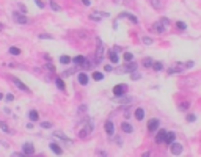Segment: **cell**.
Here are the masks:
<instances>
[{"label":"cell","mask_w":201,"mask_h":157,"mask_svg":"<svg viewBox=\"0 0 201 157\" xmlns=\"http://www.w3.org/2000/svg\"><path fill=\"white\" fill-rule=\"evenodd\" d=\"M119 17H127L130 22H133V24H138V19H137V16L130 14V13H121V14L118 16V19H119Z\"/></svg>","instance_id":"obj_13"},{"label":"cell","mask_w":201,"mask_h":157,"mask_svg":"<svg viewBox=\"0 0 201 157\" xmlns=\"http://www.w3.org/2000/svg\"><path fill=\"white\" fill-rule=\"evenodd\" d=\"M185 66H187V68H192V66H193V61H189V63L185 64Z\"/></svg>","instance_id":"obj_48"},{"label":"cell","mask_w":201,"mask_h":157,"mask_svg":"<svg viewBox=\"0 0 201 157\" xmlns=\"http://www.w3.org/2000/svg\"><path fill=\"white\" fill-rule=\"evenodd\" d=\"M93 78H95V80H102V78H104V74L102 72H93Z\"/></svg>","instance_id":"obj_33"},{"label":"cell","mask_w":201,"mask_h":157,"mask_svg":"<svg viewBox=\"0 0 201 157\" xmlns=\"http://www.w3.org/2000/svg\"><path fill=\"white\" fill-rule=\"evenodd\" d=\"M72 61H74L75 64H80V66H82V64L87 61V58H85V57H82V55H77V57H75Z\"/></svg>","instance_id":"obj_23"},{"label":"cell","mask_w":201,"mask_h":157,"mask_svg":"<svg viewBox=\"0 0 201 157\" xmlns=\"http://www.w3.org/2000/svg\"><path fill=\"white\" fill-rule=\"evenodd\" d=\"M38 38H39V39H52L53 36H52V35H44V33H41Z\"/></svg>","instance_id":"obj_39"},{"label":"cell","mask_w":201,"mask_h":157,"mask_svg":"<svg viewBox=\"0 0 201 157\" xmlns=\"http://www.w3.org/2000/svg\"><path fill=\"white\" fill-rule=\"evenodd\" d=\"M49 146H50V149H52L53 152H55V154H61V152H63V149H61V148L57 145V143H50Z\"/></svg>","instance_id":"obj_20"},{"label":"cell","mask_w":201,"mask_h":157,"mask_svg":"<svg viewBox=\"0 0 201 157\" xmlns=\"http://www.w3.org/2000/svg\"><path fill=\"white\" fill-rule=\"evenodd\" d=\"M102 58H104V46H102V43L99 41V44H98V50H96V54H95V58H93V64H99L101 61H102Z\"/></svg>","instance_id":"obj_2"},{"label":"cell","mask_w":201,"mask_h":157,"mask_svg":"<svg viewBox=\"0 0 201 157\" xmlns=\"http://www.w3.org/2000/svg\"><path fill=\"white\" fill-rule=\"evenodd\" d=\"M143 43H145L146 46H151V44H153V38H149V36H143Z\"/></svg>","instance_id":"obj_35"},{"label":"cell","mask_w":201,"mask_h":157,"mask_svg":"<svg viewBox=\"0 0 201 157\" xmlns=\"http://www.w3.org/2000/svg\"><path fill=\"white\" fill-rule=\"evenodd\" d=\"M0 129H2V130H3V132H8V130H10V127H8V124H6V123H3V121H2V123H0Z\"/></svg>","instance_id":"obj_37"},{"label":"cell","mask_w":201,"mask_h":157,"mask_svg":"<svg viewBox=\"0 0 201 157\" xmlns=\"http://www.w3.org/2000/svg\"><path fill=\"white\" fill-rule=\"evenodd\" d=\"M2 98H3V94H2V93H0V99H2Z\"/></svg>","instance_id":"obj_52"},{"label":"cell","mask_w":201,"mask_h":157,"mask_svg":"<svg viewBox=\"0 0 201 157\" xmlns=\"http://www.w3.org/2000/svg\"><path fill=\"white\" fill-rule=\"evenodd\" d=\"M77 80H79V83L80 85H88V75L85 74V72H79V75H77Z\"/></svg>","instance_id":"obj_12"},{"label":"cell","mask_w":201,"mask_h":157,"mask_svg":"<svg viewBox=\"0 0 201 157\" xmlns=\"http://www.w3.org/2000/svg\"><path fill=\"white\" fill-rule=\"evenodd\" d=\"M127 85H124V83H121V85H116L115 88H113V94L116 96V98H119V96H124L126 93H127Z\"/></svg>","instance_id":"obj_3"},{"label":"cell","mask_w":201,"mask_h":157,"mask_svg":"<svg viewBox=\"0 0 201 157\" xmlns=\"http://www.w3.org/2000/svg\"><path fill=\"white\" fill-rule=\"evenodd\" d=\"M104 129H105V132H107V135H109V137H112V135L115 134V126H113V123H112L110 120H109V121H105Z\"/></svg>","instance_id":"obj_9"},{"label":"cell","mask_w":201,"mask_h":157,"mask_svg":"<svg viewBox=\"0 0 201 157\" xmlns=\"http://www.w3.org/2000/svg\"><path fill=\"white\" fill-rule=\"evenodd\" d=\"M124 60L129 63V61H133V55L130 54V52H126V54H124Z\"/></svg>","instance_id":"obj_34"},{"label":"cell","mask_w":201,"mask_h":157,"mask_svg":"<svg viewBox=\"0 0 201 157\" xmlns=\"http://www.w3.org/2000/svg\"><path fill=\"white\" fill-rule=\"evenodd\" d=\"M13 17H14V22H17V24H27V22H29L27 16L21 14V13H17V11H14V13H13Z\"/></svg>","instance_id":"obj_7"},{"label":"cell","mask_w":201,"mask_h":157,"mask_svg":"<svg viewBox=\"0 0 201 157\" xmlns=\"http://www.w3.org/2000/svg\"><path fill=\"white\" fill-rule=\"evenodd\" d=\"M115 2H116V3H119V2H121V0H115Z\"/></svg>","instance_id":"obj_51"},{"label":"cell","mask_w":201,"mask_h":157,"mask_svg":"<svg viewBox=\"0 0 201 157\" xmlns=\"http://www.w3.org/2000/svg\"><path fill=\"white\" fill-rule=\"evenodd\" d=\"M53 137H57V138H60V140H64V141H68L69 145H72V140H69L63 132H53Z\"/></svg>","instance_id":"obj_18"},{"label":"cell","mask_w":201,"mask_h":157,"mask_svg":"<svg viewBox=\"0 0 201 157\" xmlns=\"http://www.w3.org/2000/svg\"><path fill=\"white\" fill-rule=\"evenodd\" d=\"M35 3L39 6V8H44V3H43V0H35Z\"/></svg>","instance_id":"obj_42"},{"label":"cell","mask_w":201,"mask_h":157,"mask_svg":"<svg viewBox=\"0 0 201 157\" xmlns=\"http://www.w3.org/2000/svg\"><path fill=\"white\" fill-rule=\"evenodd\" d=\"M135 118H137V120H138V121H141V120H143V118H145V110H143L141 107L135 110Z\"/></svg>","instance_id":"obj_21"},{"label":"cell","mask_w":201,"mask_h":157,"mask_svg":"<svg viewBox=\"0 0 201 157\" xmlns=\"http://www.w3.org/2000/svg\"><path fill=\"white\" fill-rule=\"evenodd\" d=\"M29 118H30L32 121H38V120H39V115H38L36 110H30V112H29Z\"/></svg>","instance_id":"obj_22"},{"label":"cell","mask_w":201,"mask_h":157,"mask_svg":"<svg viewBox=\"0 0 201 157\" xmlns=\"http://www.w3.org/2000/svg\"><path fill=\"white\" fill-rule=\"evenodd\" d=\"M11 80H13V83H14L19 90H22V91H27V93H29V91H30V88L29 86H27L25 83H22V80H19V78L17 77H11Z\"/></svg>","instance_id":"obj_5"},{"label":"cell","mask_w":201,"mask_h":157,"mask_svg":"<svg viewBox=\"0 0 201 157\" xmlns=\"http://www.w3.org/2000/svg\"><path fill=\"white\" fill-rule=\"evenodd\" d=\"M10 54L11 55H21V49L19 47H10Z\"/></svg>","instance_id":"obj_29"},{"label":"cell","mask_w":201,"mask_h":157,"mask_svg":"<svg viewBox=\"0 0 201 157\" xmlns=\"http://www.w3.org/2000/svg\"><path fill=\"white\" fill-rule=\"evenodd\" d=\"M74 72V69H69V71H64V74L63 75H69V74H72Z\"/></svg>","instance_id":"obj_46"},{"label":"cell","mask_w":201,"mask_h":157,"mask_svg":"<svg viewBox=\"0 0 201 157\" xmlns=\"http://www.w3.org/2000/svg\"><path fill=\"white\" fill-rule=\"evenodd\" d=\"M47 69H49V71H50V72H53V66H52V64H50V63H49V64H47Z\"/></svg>","instance_id":"obj_47"},{"label":"cell","mask_w":201,"mask_h":157,"mask_svg":"<svg viewBox=\"0 0 201 157\" xmlns=\"http://www.w3.org/2000/svg\"><path fill=\"white\" fill-rule=\"evenodd\" d=\"M83 2V5H87V6H90V0H82Z\"/></svg>","instance_id":"obj_49"},{"label":"cell","mask_w":201,"mask_h":157,"mask_svg":"<svg viewBox=\"0 0 201 157\" xmlns=\"http://www.w3.org/2000/svg\"><path fill=\"white\" fill-rule=\"evenodd\" d=\"M149 3H151L153 8H156V10H160V8H162V2H160V0H149Z\"/></svg>","instance_id":"obj_26"},{"label":"cell","mask_w":201,"mask_h":157,"mask_svg":"<svg viewBox=\"0 0 201 157\" xmlns=\"http://www.w3.org/2000/svg\"><path fill=\"white\" fill-rule=\"evenodd\" d=\"M17 6H19V10H21L22 13H25V11H27V8H25V5H24V3H19Z\"/></svg>","instance_id":"obj_43"},{"label":"cell","mask_w":201,"mask_h":157,"mask_svg":"<svg viewBox=\"0 0 201 157\" xmlns=\"http://www.w3.org/2000/svg\"><path fill=\"white\" fill-rule=\"evenodd\" d=\"M135 69H137V64L133 63V61H132V63L129 61V64H127V66H124V68H123V71H121V72H133Z\"/></svg>","instance_id":"obj_16"},{"label":"cell","mask_w":201,"mask_h":157,"mask_svg":"<svg viewBox=\"0 0 201 157\" xmlns=\"http://www.w3.org/2000/svg\"><path fill=\"white\" fill-rule=\"evenodd\" d=\"M165 137H167V130H159L156 135V141L157 143H165Z\"/></svg>","instance_id":"obj_14"},{"label":"cell","mask_w":201,"mask_h":157,"mask_svg":"<svg viewBox=\"0 0 201 157\" xmlns=\"http://www.w3.org/2000/svg\"><path fill=\"white\" fill-rule=\"evenodd\" d=\"M175 138H176V134L175 132H168V130H167V137H165V143H167V145H171V143L175 141Z\"/></svg>","instance_id":"obj_17"},{"label":"cell","mask_w":201,"mask_h":157,"mask_svg":"<svg viewBox=\"0 0 201 157\" xmlns=\"http://www.w3.org/2000/svg\"><path fill=\"white\" fill-rule=\"evenodd\" d=\"M170 149H171V154H175V155H179V154H182V145H181V143L173 141Z\"/></svg>","instance_id":"obj_8"},{"label":"cell","mask_w":201,"mask_h":157,"mask_svg":"<svg viewBox=\"0 0 201 157\" xmlns=\"http://www.w3.org/2000/svg\"><path fill=\"white\" fill-rule=\"evenodd\" d=\"M121 130H123V132H126V134H132L133 132V127L129 123H123L121 124Z\"/></svg>","instance_id":"obj_19"},{"label":"cell","mask_w":201,"mask_h":157,"mask_svg":"<svg viewBox=\"0 0 201 157\" xmlns=\"http://www.w3.org/2000/svg\"><path fill=\"white\" fill-rule=\"evenodd\" d=\"M130 75H132V80H138V78L141 77V75H140V72H137V71L130 72Z\"/></svg>","instance_id":"obj_36"},{"label":"cell","mask_w":201,"mask_h":157,"mask_svg":"<svg viewBox=\"0 0 201 157\" xmlns=\"http://www.w3.org/2000/svg\"><path fill=\"white\" fill-rule=\"evenodd\" d=\"M2 30H3V25H2V24H0V32H2Z\"/></svg>","instance_id":"obj_50"},{"label":"cell","mask_w":201,"mask_h":157,"mask_svg":"<svg viewBox=\"0 0 201 157\" xmlns=\"http://www.w3.org/2000/svg\"><path fill=\"white\" fill-rule=\"evenodd\" d=\"M162 63H160V61H156V63H153V69L154 71H162Z\"/></svg>","instance_id":"obj_32"},{"label":"cell","mask_w":201,"mask_h":157,"mask_svg":"<svg viewBox=\"0 0 201 157\" xmlns=\"http://www.w3.org/2000/svg\"><path fill=\"white\" fill-rule=\"evenodd\" d=\"M168 27H170V21H168L167 17H160V19L153 25V30H154L156 33H164Z\"/></svg>","instance_id":"obj_1"},{"label":"cell","mask_w":201,"mask_h":157,"mask_svg":"<svg viewBox=\"0 0 201 157\" xmlns=\"http://www.w3.org/2000/svg\"><path fill=\"white\" fill-rule=\"evenodd\" d=\"M159 120L157 118H153V120H149V123H148V130L149 132H156V130L159 129Z\"/></svg>","instance_id":"obj_10"},{"label":"cell","mask_w":201,"mask_h":157,"mask_svg":"<svg viewBox=\"0 0 201 157\" xmlns=\"http://www.w3.org/2000/svg\"><path fill=\"white\" fill-rule=\"evenodd\" d=\"M41 127H43V129H50V127H52V123H49V121H43V123H41Z\"/></svg>","instance_id":"obj_38"},{"label":"cell","mask_w":201,"mask_h":157,"mask_svg":"<svg viewBox=\"0 0 201 157\" xmlns=\"http://www.w3.org/2000/svg\"><path fill=\"white\" fill-rule=\"evenodd\" d=\"M189 107H190V104H189V102H182V104H179V110H181V112L189 110Z\"/></svg>","instance_id":"obj_31"},{"label":"cell","mask_w":201,"mask_h":157,"mask_svg":"<svg viewBox=\"0 0 201 157\" xmlns=\"http://www.w3.org/2000/svg\"><path fill=\"white\" fill-rule=\"evenodd\" d=\"M13 99H14V96H13V94H6V102H11Z\"/></svg>","instance_id":"obj_45"},{"label":"cell","mask_w":201,"mask_h":157,"mask_svg":"<svg viewBox=\"0 0 201 157\" xmlns=\"http://www.w3.org/2000/svg\"><path fill=\"white\" fill-rule=\"evenodd\" d=\"M49 3H50V8L53 10V11H61V8H60V5L55 2V0H49Z\"/></svg>","instance_id":"obj_25"},{"label":"cell","mask_w":201,"mask_h":157,"mask_svg":"<svg viewBox=\"0 0 201 157\" xmlns=\"http://www.w3.org/2000/svg\"><path fill=\"white\" fill-rule=\"evenodd\" d=\"M187 121H189V123L196 121V116H195V115H187Z\"/></svg>","instance_id":"obj_40"},{"label":"cell","mask_w":201,"mask_h":157,"mask_svg":"<svg viewBox=\"0 0 201 157\" xmlns=\"http://www.w3.org/2000/svg\"><path fill=\"white\" fill-rule=\"evenodd\" d=\"M90 17L93 21H101L99 17H109V13H91Z\"/></svg>","instance_id":"obj_15"},{"label":"cell","mask_w":201,"mask_h":157,"mask_svg":"<svg viewBox=\"0 0 201 157\" xmlns=\"http://www.w3.org/2000/svg\"><path fill=\"white\" fill-rule=\"evenodd\" d=\"M104 69H105V71H107V72H112V71H113V68H112V66H110V64H107V66H105V68H104Z\"/></svg>","instance_id":"obj_44"},{"label":"cell","mask_w":201,"mask_h":157,"mask_svg":"<svg viewBox=\"0 0 201 157\" xmlns=\"http://www.w3.org/2000/svg\"><path fill=\"white\" fill-rule=\"evenodd\" d=\"M91 130H93V124H91V121H90V120H87V126H85V127L79 132V137H80V138L88 137V135L91 134Z\"/></svg>","instance_id":"obj_4"},{"label":"cell","mask_w":201,"mask_h":157,"mask_svg":"<svg viewBox=\"0 0 201 157\" xmlns=\"http://www.w3.org/2000/svg\"><path fill=\"white\" fill-rule=\"evenodd\" d=\"M71 61H72V60H71L69 55H61V57H60V63H61V64H69Z\"/></svg>","instance_id":"obj_24"},{"label":"cell","mask_w":201,"mask_h":157,"mask_svg":"<svg viewBox=\"0 0 201 157\" xmlns=\"http://www.w3.org/2000/svg\"><path fill=\"white\" fill-rule=\"evenodd\" d=\"M55 85L58 86V90H61V91H64V83H63V80H61V78H55Z\"/></svg>","instance_id":"obj_28"},{"label":"cell","mask_w":201,"mask_h":157,"mask_svg":"<svg viewBox=\"0 0 201 157\" xmlns=\"http://www.w3.org/2000/svg\"><path fill=\"white\" fill-rule=\"evenodd\" d=\"M116 101L118 102H121V104H129V102H132V98H124V96H119V98H116Z\"/></svg>","instance_id":"obj_27"},{"label":"cell","mask_w":201,"mask_h":157,"mask_svg":"<svg viewBox=\"0 0 201 157\" xmlns=\"http://www.w3.org/2000/svg\"><path fill=\"white\" fill-rule=\"evenodd\" d=\"M22 152L25 155H32V154H35V146L32 145V143H24V145H22Z\"/></svg>","instance_id":"obj_6"},{"label":"cell","mask_w":201,"mask_h":157,"mask_svg":"<svg viewBox=\"0 0 201 157\" xmlns=\"http://www.w3.org/2000/svg\"><path fill=\"white\" fill-rule=\"evenodd\" d=\"M176 25H178V29H179V30H185V29H187V25H185L184 22H178Z\"/></svg>","instance_id":"obj_41"},{"label":"cell","mask_w":201,"mask_h":157,"mask_svg":"<svg viewBox=\"0 0 201 157\" xmlns=\"http://www.w3.org/2000/svg\"><path fill=\"white\" fill-rule=\"evenodd\" d=\"M107 55H109V60H110L112 63H118V61H119V55H118V52H116L115 49H110L109 52H107Z\"/></svg>","instance_id":"obj_11"},{"label":"cell","mask_w":201,"mask_h":157,"mask_svg":"<svg viewBox=\"0 0 201 157\" xmlns=\"http://www.w3.org/2000/svg\"><path fill=\"white\" fill-rule=\"evenodd\" d=\"M143 66L145 68H153V60L151 58H145L143 60Z\"/></svg>","instance_id":"obj_30"}]
</instances>
